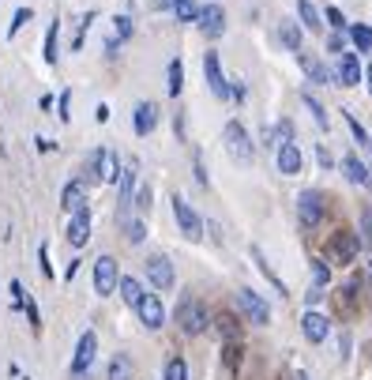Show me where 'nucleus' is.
Returning a JSON list of instances; mask_svg holds the SVG:
<instances>
[{
    "label": "nucleus",
    "mask_w": 372,
    "mask_h": 380,
    "mask_svg": "<svg viewBox=\"0 0 372 380\" xmlns=\"http://www.w3.org/2000/svg\"><path fill=\"white\" fill-rule=\"evenodd\" d=\"M339 80H342V87L361 83V64H357V53H346V49L339 53Z\"/></svg>",
    "instance_id": "nucleus-15"
},
{
    "label": "nucleus",
    "mask_w": 372,
    "mask_h": 380,
    "mask_svg": "<svg viewBox=\"0 0 372 380\" xmlns=\"http://www.w3.org/2000/svg\"><path fill=\"white\" fill-rule=\"evenodd\" d=\"M342 169H346V177L354 181V185H368V169H365V162L357 159V154H342Z\"/></svg>",
    "instance_id": "nucleus-19"
},
{
    "label": "nucleus",
    "mask_w": 372,
    "mask_h": 380,
    "mask_svg": "<svg viewBox=\"0 0 372 380\" xmlns=\"http://www.w3.org/2000/svg\"><path fill=\"white\" fill-rule=\"evenodd\" d=\"M304 106H309V110H312V117H316V125H320V128H327V113H324V106H320V102H316L312 95H304Z\"/></svg>",
    "instance_id": "nucleus-36"
},
{
    "label": "nucleus",
    "mask_w": 372,
    "mask_h": 380,
    "mask_svg": "<svg viewBox=\"0 0 372 380\" xmlns=\"http://www.w3.org/2000/svg\"><path fill=\"white\" fill-rule=\"evenodd\" d=\"M136 312H139V324L151 327V332H158V327L166 324V309H162V297H158V294H143Z\"/></svg>",
    "instance_id": "nucleus-4"
},
{
    "label": "nucleus",
    "mask_w": 372,
    "mask_h": 380,
    "mask_svg": "<svg viewBox=\"0 0 372 380\" xmlns=\"http://www.w3.org/2000/svg\"><path fill=\"white\" fill-rule=\"evenodd\" d=\"M301 68L309 72V80L312 83H331V75H327V68L316 57H309V53H301Z\"/></svg>",
    "instance_id": "nucleus-22"
},
{
    "label": "nucleus",
    "mask_w": 372,
    "mask_h": 380,
    "mask_svg": "<svg viewBox=\"0 0 372 380\" xmlns=\"http://www.w3.org/2000/svg\"><path fill=\"white\" fill-rule=\"evenodd\" d=\"M31 19H34V11H31V8H19V11H16V19L8 23V38H16V34L26 27V23H31Z\"/></svg>",
    "instance_id": "nucleus-31"
},
{
    "label": "nucleus",
    "mask_w": 372,
    "mask_h": 380,
    "mask_svg": "<svg viewBox=\"0 0 372 380\" xmlns=\"http://www.w3.org/2000/svg\"><path fill=\"white\" fill-rule=\"evenodd\" d=\"M297 211L304 218V226H320V218H324V196L316 192V189H304L297 196Z\"/></svg>",
    "instance_id": "nucleus-7"
},
{
    "label": "nucleus",
    "mask_w": 372,
    "mask_h": 380,
    "mask_svg": "<svg viewBox=\"0 0 372 380\" xmlns=\"http://www.w3.org/2000/svg\"><path fill=\"white\" fill-rule=\"evenodd\" d=\"M278 34H282V42H286V49H301V31H297V23L294 19H282V27H278Z\"/></svg>",
    "instance_id": "nucleus-26"
},
{
    "label": "nucleus",
    "mask_w": 372,
    "mask_h": 380,
    "mask_svg": "<svg viewBox=\"0 0 372 380\" xmlns=\"http://www.w3.org/2000/svg\"><path fill=\"white\" fill-rule=\"evenodd\" d=\"M90 241V211L83 207V211H75L72 222H68V245L72 248H83Z\"/></svg>",
    "instance_id": "nucleus-12"
},
{
    "label": "nucleus",
    "mask_w": 372,
    "mask_h": 380,
    "mask_svg": "<svg viewBox=\"0 0 372 380\" xmlns=\"http://www.w3.org/2000/svg\"><path fill=\"white\" fill-rule=\"evenodd\" d=\"M143 238H147V230H143V222H128V241L139 245Z\"/></svg>",
    "instance_id": "nucleus-38"
},
{
    "label": "nucleus",
    "mask_w": 372,
    "mask_h": 380,
    "mask_svg": "<svg viewBox=\"0 0 372 380\" xmlns=\"http://www.w3.org/2000/svg\"><path fill=\"white\" fill-rule=\"evenodd\" d=\"M203 75H207V87L215 98H230V83L222 75V64H218V53H207L203 57Z\"/></svg>",
    "instance_id": "nucleus-9"
},
{
    "label": "nucleus",
    "mask_w": 372,
    "mask_h": 380,
    "mask_svg": "<svg viewBox=\"0 0 372 380\" xmlns=\"http://www.w3.org/2000/svg\"><path fill=\"white\" fill-rule=\"evenodd\" d=\"M117 286H121V297L128 301L132 309H136V305H139V297H143V286H139V279H121Z\"/></svg>",
    "instance_id": "nucleus-27"
},
{
    "label": "nucleus",
    "mask_w": 372,
    "mask_h": 380,
    "mask_svg": "<svg viewBox=\"0 0 372 380\" xmlns=\"http://www.w3.org/2000/svg\"><path fill=\"white\" fill-rule=\"evenodd\" d=\"M60 207L64 211H83L87 207V181H68V185H64V192H60Z\"/></svg>",
    "instance_id": "nucleus-13"
},
{
    "label": "nucleus",
    "mask_w": 372,
    "mask_h": 380,
    "mask_svg": "<svg viewBox=\"0 0 372 380\" xmlns=\"http://www.w3.org/2000/svg\"><path fill=\"white\" fill-rule=\"evenodd\" d=\"M110 380H132V358H128V354H113Z\"/></svg>",
    "instance_id": "nucleus-24"
},
{
    "label": "nucleus",
    "mask_w": 372,
    "mask_h": 380,
    "mask_svg": "<svg viewBox=\"0 0 372 380\" xmlns=\"http://www.w3.org/2000/svg\"><path fill=\"white\" fill-rule=\"evenodd\" d=\"M117 283H121V275H117V260L113 256H98L95 260V290L105 297L117 290Z\"/></svg>",
    "instance_id": "nucleus-5"
},
{
    "label": "nucleus",
    "mask_w": 372,
    "mask_h": 380,
    "mask_svg": "<svg viewBox=\"0 0 372 380\" xmlns=\"http://www.w3.org/2000/svg\"><path fill=\"white\" fill-rule=\"evenodd\" d=\"M95 354H98V335H95V332H83V335H79V343H75L72 373H75V376H83L90 365H95Z\"/></svg>",
    "instance_id": "nucleus-3"
},
{
    "label": "nucleus",
    "mask_w": 372,
    "mask_h": 380,
    "mask_svg": "<svg viewBox=\"0 0 372 380\" xmlns=\"http://www.w3.org/2000/svg\"><path fill=\"white\" fill-rule=\"evenodd\" d=\"M368 275H372V260H368Z\"/></svg>",
    "instance_id": "nucleus-48"
},
{
    "label": "nucleus",
    "mask_w": 372,
    "mask_h": 380,
    "mask_svg": "<svg viewBox=\"0 0 372 380\" xmlns=\"http://www.w3.org/2000/svg\"><path fill=\"white\" fill-rule=\"evenodd\" d=\"M312 279H316V290H320V286H327L331 271H327V264H324V260H312Z\"/></svg>",
    "instance_id": "nucleus-35"
},
{
    "label": "nucleus",
    "mask_w": 372,
    "mask_h": 380,
    "mask_svg": "<svg viewBox=\"0 0 372 380\" xmlns=\"http://www.w3.org/2000/svg\"><path fill=\"white\" fill-rule=\"evenodd\" d=\"M169 95H181V90H184V64H181V57H174V60H169Z\"/></svg>",
    "instance_id": "nucleus-25"
},
{
    "label": "nucleus",
    "mask_w": 372,
    "mask_h": 380,
    "mask_svg": "<svg viewBox=\"0 0 372 380\" xmlns=\"http://www.w3.org/2000/svg\"><path fill=\"white\" fill-rule=\"evenodd\" d=\"M139 207H143V211H147V207H151V189H147V185L139 189Z\"/></svg>",
    "instance_id": "nucleus-45"
},
{
    "label": "nucleus",
    "mask_w": 372,
    "mask_h": 380,
    "mask_svg": "<svg viewBox=\"0 0 372 380\" xmlns=\"http://www.w3.org/2000/svg\"><path fill=\"white\" fill-rule=\"evenodd\" d=\"M350 38H354L357 53H372V27H365V23H354V27H350Z\"/></svg>",
    "instance_id": "nucleus-23"
},
{
    "label": "nucleus",
    "mask_w": 372,
    "mask_h": 380,
    "mask_svg": "<svg viewBox=\"0 0 372 380\" xmlns=\"http://www.w3.org/2000/svg\"><path fill=\"white\" fill-rule=\"evenodd\" d=\"M368 95H372V64H368Z\"/></svg>",
    "instance_id": "nucleus-46"
},
{
    "label": "nucleus",
    "mask_w": 372,
    "mask_h": 380,
    "mask_svg": "<svg viewBox=\"0 0 372 380\" xmlns=\"http://www.w3.org/2000/svg\"><path fill=\"white\" fill-rule=\"evenodd\" d=\"M331 256H335V260H342V264H350V260L357 256V248H361V245H357V238H354V233H346V230H339L335 233V238H331Z\"/></svg>",
    "instance_id": "nucleus-14"
},
{
    "label": "nucleus",
    "mask_w": 372,
    "mask_h": 380,
    "mask_svg": "<svg viewBox=\"0 0 372 380\" xmlns=\"http://www.w3.org/2000/svg\"><path fill=\"white\" fill-rule=\"evenodd\" d=\"M327 23H331V27H339V31H342V23H346V19H342V11H339V8H327Z\"/></svg>",
    "instance_id": "nucleus-43"
},
{
    "label": "nucleus",
    "mask_w": 372,
    "mask_h": 380,
    "mask_svg": "<svg viewBox=\"0 0 372 380\" xmlns=\"http://www.w3.org/2000/svg\"><path fill=\"white\" fill-rule=\"evenodd\" d=\"M174 215H177V226H181V233L184 238H199V233H203V222H199V215L192 211L188 204H184V196H174Z\"/></svg>",
    "instance_id": "nucleus-8"
},
{
    "label": "nucleus",
    "mask_w": 372,
    "mask_h": 380,
    "mask_svg": "<svg viewBox=\"0 0 372 380\" xmlns=\"http://www.w3.org/2000/svg\"><path fill=\"white\" fill-rule=\"evenodd\" d=\"M218 332L233 339V335H237V320H233V317H218Z\"/></svg>",
    "instance_id": "nucleus-39"
},
{
    "label": "nucleus",
    "mask_w": 372,
    "mask_h": 380,
    "mask_svg": "<svg viewBox=\"0 0 372 380\" xmlns=\"http://www.w3.org/2000/svg\"><path fill=\"white\" fill-rule=\"evenodd\" d=\"M252 260H256V264H260V271L271 279V286H275V290H278V294H286V283H282V279H278V275L271 271V264H267V256H263V248H260V245H252Z\"/></svg>",
    "instance_id": "nucleus-21"
},
{
    "label": "nucleus",
    "mask_w": 372,
    "mask_h": 380,
    "mask_svg": "<svg viewBox=\"0 0 372 380\" xmlns=\"http://www.w3.org/2000/svg\"><path fill=\"white\" fill-rule=\"evenodd\" d=\"M297 8H301V23H304V27H309V31L320 27V16H316L312 0H297Z\"/></svg>",
    "instance_id": "nucleus-29"
},
{
    "label": "nucleus",
    "mask_w": 372,
    "mask_h": 380,
    "mask_svg": "<svg viewBox=\"0 0 372 380\" xmlns=\"http://www.w3.org/2000/svg\"><path fill=\"white\" fill-rule=\"evenodd\" d=\"M132 189H136V166L121 169V218L128 215V204H132Z\"/></svg>",
    "instance_id": "nucleus-20"
},
{
    "label": "nucleus",
    "mask_w": 372,
    "mask_h": 380,
    "mask_svg": "<svg viewBox=\"0 0 372 380\" xmlns=\"http://www.w3.org/2000/svg\"><path fill=\"white\" fill-rule=\"evenodd\" d=\"M147 279L158 286V290H169V286H174V264H169V256H151L147 260Z\"/></svg>",
    "instance_id": "nucleus-10"
},
{
    "label": "nucleus",
    "mask_w": 372,
    "mask_h": 380,
    "mask_svg": "<svg viewBox=\"0 0 372 380\" xmlns=\"http://www.w3.org/2000/svg\"><path fill=\"white\" fill-rule=\"evenodd\" d=\"M278 169H282L286 177H294L297 169H301V151H297V143H282V147H278Z\"/></svg>",
    "instance_id": "nucleus-18"
},
{
    "label": "nucleus",
    "mask_w": 372,
    "mask_h": 380,
    "mask_svg": "<svg viewBox=\"0 0 372 380\" xmlns=\"http://www.w3.org/2000/svg\"><path fill=\"white\" fill-rule=\"evenodd\" d=\"M166 380H188V365H184V358H169Z\"/></svg>",
    "instance_id": "nucleus-32"
},
{
    "label": "nucleus",
    "mask_w": 372,
    "mask_h": 380,
    "mask_svg": "<svg viewBox=\"0 0 372 380\" xmlns=\"http://www.w3.org/2000/svg\"><path fill=\"white\" fill-rule=\"evenodd\" d=\"M225 361H230V369H237V361H241V347H225Z\"/></svg>",
    "instance_id": "nucleus-42"
},
{
    "label": "nucleus",
    "mask_w": 372,
    "mask_h": 380,
    "mask_svg": "<svg viewBox=\"0 0 372 380\" xmlns=\"http://www.w3.org/2000/svg\"><path fill=\"white\" fill-rule=\"evenodd\" d=\"M102 166H105V151L98 147L95 154H90V162H87V181H102Z\"/></svg>",
    "instance_id": "nucleus-30"
},
{
    "label": "nucleus",
    "mask_w": 372,
    "mask_h": 380,
    "mask_svg": "<svg viewBox=\"0 0 372 380\" xmlns=\"http://www.w3.org/2000/svg\"><path fill=\"white\" fill-rule=\"evenodd\" d=\"M102 181H121V166H117V154L105 151V166H102Z\"/></svg>",
    "instance_id": "nucleus-33"
},
{
    "label": "nucleus",
    "mask_w": 372,
    "mask_h": 380,
    "mask_svg": "<svg viewBox=\"0 0 372 380\" xmlns=\"http://www.w3.org/2000/svg\"><path fill=\"white\" fill-rule=\"evenodd\" d=\"M57 34H60V23L57 19H53L49 23V31H46V64H57Z\"/></svg>",
    "instance_id": "nucleus-28"
},
{
    "label": "nucleus",
    "mask_w": 372,
    "mask_h": 380,
    "mask_svg": "<svg viewBox=\"0 0 372 380\" xmlns=\"http://www.w3.org/2000/svg\"><path fill=\"white\" fill-rule=\"evenodd\" d=\"M222 143H225V151H230V159L233 162H241V166H248L252 162V139H248V132H245V125L241 121H230L222 128Z\"/></svg>",
    "instance_id": "nucleus-1"
},
{
    "label": "nucleus",
    "mask_w": 372,
    "mask_h": 380,
    "mask_svg": "<svg viewBox=\"0 0 372 380\" xmlns=\"http://www.w3.org/2000/svg\"><path fill=\"white\" fill-rule=\"evenodd\" d=\"M68 110H72V90H64V95H60V121H68V117H72Z\"/></svg>",
    "instance_id": "nucleus-40"
},
{
    "label": "nucleus",
    "mask_w": 372,
    "mask_h": 380,
    "mask_svg": "<svg viewBox=\"0 0 372 380\" xmlns=\"http://www.w3.org/2000/svg\"><path fill=\"white\" fill-rule=\"evenodd\" d=\"M199 31H203L207 38H218L222 31H225V11L218 8V4H207V8H199Z\"/></svg>",
    "instance_id": "nucleus-11"
},
{
    "label": "nucleus",
    "mask_w": 372,
    "mask_h": 380,
    "mask_svg": "<svg viewBox=\"0 0 372 380\" xmlns=\"http://www.w3.org/2000/svg\"><path fill=\"white\" fill-rule=\"evenodd\" d=\"M368 143H372V139H368Z\"/></svg>",
    "instance_id": "nucleus-50"
},
{
    "label": "nucleus",
    "mask_w": 372,
    "mask_h": 380,
    "mask_svg": "<svg viewBox=\"0 0 372 380\" xmlns=\"http://www.w3.org/2000/svg\"><path fill=\"white\" fill-rule=\"evenodd\" d=\"M361 230L368 233V241H372V207H368V211L361 215Z\"/></svg>",
    "instance_id": "nucleus-44"
},
{
    "label": "nucleus",
    "mask_w": 372,
    "mask_h": 380,
    "mask_svg": "<svg viewBox=\"0 0 372 380\" xmlns=\"http://www.w3.org/2000/svg\"><path fill=\"white\" fill-rule=\"evenodd\" d=\"M177 324H181V332L184 335H199V332H207V305L203 301H196V297H184L181 301V309H177Z\"/></svg>",
    "instance_id": "nucleus-2"
},
{
    "label": "nucleus",
    "mask_w": 372,
    "mask_h": 380,
    "mask_svg": "<svg viewBox=\"0 0 372 380\" xmlns=\"http://www.w3.org/2000/svg\"><path fill=\"white\" fill-rule=\"evenodd\" d=\"M38 260H42V275H46V279H53V268H49V248H46V245L38 248Z\"/></svg>",
    "instance_id": "nucleus-41"
},
{
    "label": "nucleus",
    "mask_w": 372,
    "mask_h": 380,
    "mask_svg": "<svg viewBox=\"0 0 372 380\" xmlns=\"http://www.w3.org/2000/svg\"><path fill=\"white\" fill-rule=\"evenodd\" d=\"M301 332H304V339H309V343H324V339H327V320L320 317V312H304Z\"/></svg>",
    "instance_id": "nucleus-17"
},
{
    "label": "nucleus",
    "mask_w": 372,
    "mask_h": 380,
    "mask_svg": "<svg viewBox=\"0 0 372 380\" xmlns=\"http://www.w3.org/2000/svg\"><path fill=\"white\" fill-rule=\"evenodd\" d=\"M174 11H177V19H181V23H192V19L199 16V8L192 4V0H177V4H174Z\"/></svg>",
    "instance_id": "nucleus-34"
},
{
    "label": "nucleus",
    "mask_w": 372,
    "mask_h": 380,
    "mask_svg": "<svg viewBox=\"0 0 372 380\" xmlns=\"http://www.w3.org/2000/svg\"><path fill=\"white\" fill-rule=\"evenodd\" d=\"M158 125V106L154 102H139L136 106V136H151Z\"/></svg>",
    "instance_id": "nucleus-16"
},
{
    "label": "nucleus",
    "mask_w": 372,
    "mask_h": 380,
    "mask_svg": "<svg viewBox=\"0 0 372 380\" xmlns=\"http://www.w3.org/2000/svg\"><path fill=\"white\" fill-rule=\"evenodd\" d=\"M237 305H241V312H245L252 324H267V320H271L267 301H263L256 290H237Z\"/></svg>",
    "instance_id": "nucleus-6"
},
{
    "label": "nucleus",
    "mask_w": 372,
    "mask_h": 380,
    "mask_svg": "<svg viewBox=\"0 0 372 380\" xmlns=\"http://www.w3.org/2000/svg\"><path fill=\"white\" fill-rule=\"evenodd\" d=\"M297 380H309V376H304V373H301V376H297Z\"/></svg>",
    "instance_id": "nucleus-49"
},
{
    "label": "nucleus",
    "mask_w": 372,
    "mask_h": 380,
    "mask_svg": "<svg viewBox=\"0 0 372 380\" xmlns=\"http://www.w3.org/2000/svg\"><path fill=\"white\" fill-rule=\"evenodd\" d=\"M113 23H117V42H124V38L132 34V19L128 16H117Z\"/></svg>",
    "instance_id": "nucleus-37"
},
{
    "label": "nucleus",
    "mask_w": 372,
    "mask_h": 380,
    "mask_svg": "<svg viewBox=\"0 0 372 380\" xmlns=\"http://www.w3.org/2000/svg\"><path fill=\"white\" fill-rule=\"evenodd\" d=\"M177 4V0H162V8H174Z\"/></svg>",
    "instance_id": "nucleus-47"
}]
</instances>
